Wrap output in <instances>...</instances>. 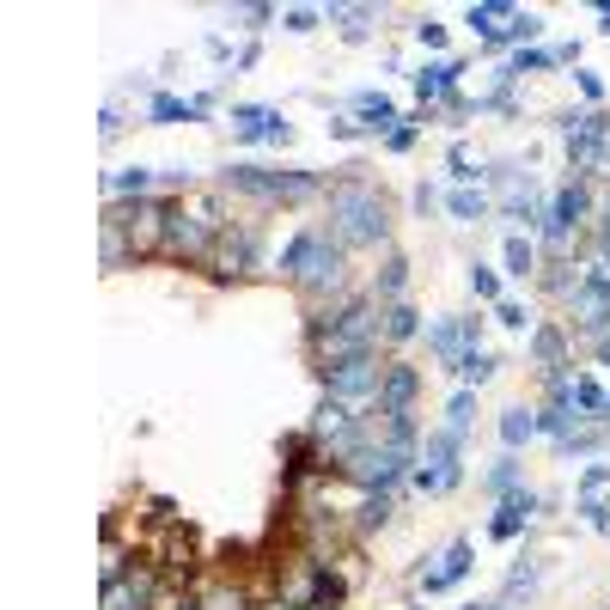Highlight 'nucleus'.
<instances>
[{
    "label": "nucleus",
    "mask_w": 610,
    "mask_h": 610,
    "mask_svg": "<svg viewBox=\"0 0 610 610\" xmlns=\"http://www.w3.org/2000/svg\"><path fill=\"white\" fill-rule=\"evenodd\" d=\"M324 208H330V227H324V232H330L342 251H366V244H385V232H391L385 196L361 178V171L335 178L330 190H324Z\"/></svg>",
    "instance_id": "nucleus-1"
},
{
    "label": "nucleus",
    "mask_w": 610,
    "mask_h": 610,
    "mask_svg": "<svg viewBox=\"0 0 610 610\" xmlns=\"http://www.w3.org/2000/svg\"><path fill=\"white\" fill-rule=\"evenodd\" d=\"M342 269H349V251H342L324 227L293 232L288 251H281V274H288L312 305H324V293H330V300L342 293Z\"/></svg>",
    "instance_id": "nucleus-2"
},
{
    "label": "nucleus",
    "mask_w": 610,
    "mask_h": 610,
    "mask_svg": "<svg viewBox=\"0 0 610 610\" xmlns=\"http://www.w3.org/2000/svg\"><path fill=\"white\" fill-rule=\"evenodd\" d=\"M227 227H232L227 202L213 196V190H183V196H171V257L208 263Z\"/></svg>",
    "instance_id": "nucleus-3"
},
{
    "label": "nucleus",
    "mask_w": 610,
    "mask_h": 610,
    "mask_svg": "<svg viewBox=\"0 0 610 610\" xmlns=\"http://www.w3.org/2000/svg\"><path fill=\"white\" fill-rule=\"evenodd\" d=\"M105 227H117L122 244H129L135 257H159V251H171V202L166 196L110 202V208H105Z\"/></svg>",
    "instance_id": "nucleus-4"
},
{
    "label": "nucleus",
    "mask_w": 610,
    "mask_h": 610,
    "mask_svg": "<svg viewBox=\"0 0 610 610\" xmlns=\"http://www.w3.org/2000/svg\"><path fill=\"white\" fill-rule=\"evenodd\" d=\"M227 183L239 190V196H257V202H318L330 183L318 178V171H305V166H293V171H263V166H232L227 171Z\"/></svg>",
    "instance_id": "nucleus-5"
},
{
    "label": "nucleus",
    "mask_w": 610,
    "mask_h": 610,
    "mask_svg": "<svg viewBox=\"0 0 610 610\" xmlns=\"http://www.w3.org/2000/svg\"><path fill=\"white\" fill-rule=\"evenodd\" d=\"M379 379H385L379 354H342V361L324 366V396H342L349 410H379Z\"/></svg>",
    "instance_id": "nucleus-6"
},
{
    "label": "nucleus",
    "mask_w": 610,
    "mask_h": 610,
    "mask_svg": "<svg viewBox=\"0 0 610 610\" xmlns=\"http://www.w3.org/2000/svg\"><path fill=\"white\" fill-rule=\"evenodd\" d=\"M457 452H464V440L457 434H446V427H434L422 440V457H415V488L422 495H446V488L464 483V464H457Z\"/></svg>",
    "instance_id": "nucleus-7"
},
{
    "label": "nucleus",
    "mask_w": 610,
    "mask_h": 610,
    "mask_svg": "<svg viewBox=\"0 0 610 610\" xmlns=\"http://www.w3.org/2000/svg\"><path fill=\"white\" fill-rule=\"evenodd\" d=\"M562 129H568V159H574V171L593 178L605 147H610V117L605 110H574V117H562Z\"/></svg>",
    "instance_id": "nucleus-8"
},
{
    "label": "nucleus",
    "mask_w": 610,
    "mask_h": 610,
    "mask_svg": "<svg viewBox=\"0 0 610 610\" xmlns=\"http://www.w3.org/2000/svg\"><path fill=\"white\" fill-rule=\"evenodd\" d=\"M568 305H574V318H580V330H605L610 324V263H586V269H580V288L568 293Z\"/></svg>",
    "instance_id": "nucleus-9"
},
{
    "label": "nucleus",
    "mask_w": 610,
    "mask_h": 610,
    "mask_svg": "<svg viewBox=\"0 0 610 610\" xmlns=\"http://www.w3.org/2000/svg\"><path fill=\"white\" fill-rule=\"evenodd\" d=\"M586 213H593V196H586V183H580V178L568 183V190H556V196H549V220H544V244H549V251H568Z\"/></svg>",
    "instance_id": "nucleus-10"
},
{
    "label": "nucleus",
    "mask_w": 610,
    "mask_h": 610,
    "mask_svg": "<svg viewBox=\"0 0 610 610\" xmlns=\"http://www.w3.org/2000/svg\"><path fill=\"white\" fill-rule=\"evenodd\" d=\"M232 135L251 141V147H288L293 141V122L269 105H232Z\"/></svg>",
    "instance_id": "nucleus-11"
},
{
    "label": "nucleus",
    "mask_w": 610,
    "mask_h": 610,
    "mask_svg": "<svg viewBox=\"0 0 610 610\" xmlns=\"http://www.w3.org/2000/svg\"><path fill=\"white\" fill-rule=\"evenodd\" d=\"M251 263H257V227H251V220H232V227L220 232V244H213L208 269L213 274H244Z\"/></svg>",
    "instance_id": "nucleus-12"
},
{
    "label": "nucleus",
    "mask_w": 610,
    "mask_h": 610,
    "mask_svg": "<svg viewBox=\"0 0 610 610\" xmlns=\"http://www.w3.org/2000/svg\"><path fill=\"white\" fill-rule=\"evenodd\" d=\"M152 598H159L152 568H129V574L105 580V610H152Z\"/></svg>",
    "instance_id": "nucleus-13"
},
{
    "label": "nucleus",
    "mask_w": 610,
    "mask_h": 610,
    "mask_svg": "<svg viewBox=\"0 0 610 610\" xmlns=\"http://www.w3.org/2000/svg\"><path fill=\"white\" fill-rule=\"evenodd\" d=\"M476 330H483V318H440V324H427V349L440 354L446 366H457L476 349Z\"/></svg>",
    "instance_id": "nucleus-14"
},
{
    "label": "nucleus",
    "mask_w": 610,
    "mask_h": 610,
    "mask_svg": "<svg viewBox=\"0 0 610 610\" xmlns=\"http://www.w3.org/2000/svg\"><path fill=\"white\" fill-rule=\"evenodd\" d=\"M415 391H422V373H415L410 361H385V379H379V410H385V415L415 410Z\"/></svg>",
    "instance_id": "nucleus-15"
},
{
    "label": "nucleus",
    "mask_w": 610,
    "mask_h": 610,
    "mask_svg": "<svg viewBox=\"0 0 610 610\" xmlns=\"http://www.w3.org/2000/svg\"><path fill=\"white\" fill-rule=\"evenodd\" d=\"M532 513H537V495H532V488H513V495H501V501H495V518H488V537L513 544V537L532 525Z\"/></svg>",
    "instance_id": "nucleus-16"
},
{
    "label": "nucleus",
    "mask_w": 610,
    "mask_h": 610,
    "mask_svg": "<svg viewBox=\"0 0 610 610\" xmlns=\"http://www.w3.org/2000/svg\"><path fill=\"white\" fill-rule=\"evenodd\" d=\"M471 562H476V549L464 544V537H457V544H446L440 556H434V568L422 574V586H427V593H452L457 580L471 574Z\"/></svg>",
    "instance_id": "nucleus-17"
},
{
    "label": "nucleus",
    "mask_w": 610,
    "mask_h": 610,
    "mask_svg": "<svg viewBox=\"0 0 610 610\" xmlns=\"http://www.w3.org/2000/svg\"><path fill=\"white\" fill-rule=\"evenodd\" d=\"M457 74H464V61H452V56L427 61L422 74H415V98H422V105H446V98H457Z\"/></svg>",
    "instance_id": "nucleus-18"
},
{
    "label": "nucleus",
    "mask_w": 610,
    "mask_h": 610,
    "mask_svg": "<svg viewBox=\"0 0 610 610\" xmlns=\"http://www.w3.org/2000/svg\"><path fill=\"white\" fill-rule=\"evenodd\" d=\"M349 117L361 122V129H373V135H391L396 122H403L385 91H354V98H349Z\"/></svg>",
    "instance_id": "nucleus-19"
},
{
    "label": "nucleus",
    "mask_w": 610,
    "mask_h": 610,
    "mask_svg": "<svg viewBox=\"0 0 610 610\" xmlns=\"http://www.w3.org/2000/svg\"><path fill=\"white\" fill-rule=\"evenodd\" d=\"M208 110H213V91H202V98H178V91H152L147 117H152V122H196V117H208Z\"/></svg>",
    "instance_id": "nucleus-20"
},
{
    "label": "nucleus",
    "mask_w": 610,
    "mask_h": 610,
    "mask_svg": "<svg viewBox=\"0 0 610 610\" xmlns=\"http://www.w3.org/2000/svg\"><path fill=\"white\" fill-rule=\"evenodd\" d=\"M152 183H159V178H152L147 166H129V171H110V178H105V196L110 202H147Z\"/></svg>",
    "instance_id": "nucleus-21"
},
{
    "label": "nucleus",
    "mask_w": 610,
    "mask_h": 610,
    "mask_svg": "<svg viewBox=\"0 0 610 610\" xmlns=\"http://www.w3.org/2000/svg\"><path fill=\"white\" fill-rule=\"evenodd\" d=\"M464 19H471V30H483L488 44H501V37H507V25L518 19V7H507V0H483V7H471Z\"/></svg>",
    "instance_id": "nucleus-22"
},
{
    "label": "nucleus",
    "mask_w": 610,
    "mask_h": 610,
    "mask_svg": "<svg viewBox=\"0 0 610 610\" xmlns=\"http://www.w3.org/2000/svg\"><path fill=\"white\" fill-rule=\"evenodd\" d=\"M415 335H422V312L410 300L385 305V342H415Z\"/></svg>",
    "instance_id": "nucleus-23"
},
{
    "label": "nucleus",
    "mask_w": 610,
    "mask_h": 610,
    "mask_svg": "<svg viewBox=\"0 0 610 610\" xmlns=\"http://www.w3.org/2000/svg\"><path fill=\"white\" fill-rule=\"evenodd\" d=\"M403 288H410V263H403V257H385L379 281H373V300H379V305H396V300H403Z\"/></svg>",
    "instance_id": "nucleus-24"
},
{
    "label": "nucleus",
    "mask_w": 610,
    "mask_h": 610,
    "mask_svg": "<svg viewBox=\"0 0 610 610\" xmlns=\"http://www.w3.org/2000/svg\"><path fill=\"white\" fill-rule=\"evenodd\" d=\"M532 361L544 366L549 379H562V373H568V366H562V330H537L532 335Z\"/></svg>",
    "instance_id": "nucleus-25"
},
{
    "label": "nucleus",
    "mask_w": 610,
    "mask_h": 610,
    "mask_svg": "<svg viewBox=\"0 0 610 610\" xmlns=\"http://www.w3.org/2000/svg\"><path fill=\"white\" fill-rule=\"evenodd\" d=\"M495 366H501V361H495V354H488V349H471V354H464V361L452 366V373H457V379H464V391H476V385H488V379H495Z\"/></svg>",
    "instance_id": "nucleus-26"
},
{
    "label": "nucleus",
    "mask_w": 610,
    "mask_h": 610,
    "mask_svg": "<svg viewBox=\"0 0 610 610\" xmlns=\"http://www.w3.org/2000/svg\"><path fill=\"white\" fill-rule=\"evenodd\" d=\"M501 263H507V274H518V281H525V274L537 269V244H532V239H518V232H513V239L501 244Z\"/></svg>",
    "instance_id": "nucleus-27"
},
{
    "label": "nucleus",
    "mask_w": 610,
    "mask_h": 610,
    "mask_svg": "<svg viewBox=\"0 0 610 610\" xmlns=\"http://www.w3.org/2000/svg\"><path fill=\"white\" fill-rule=\"evenodd\" d=\"M501 440H507V452H518L525 440H537V415L532 410H507L501 415Z\"/></svg>",
    "instance_id": "nucleus-28"
},
{
    "label": "nucleus",
    "mask_w": 610,
    "mask_h": 610,
    "mask_svg": "<svg viewBox=\"0 0 610 610\" xmlns=\"http://www.w3.org/2000/svg\"><path fill=\"white\" fill-rule=\"evenodd\" d=\"M446 213H452V220H483V213H488V196L464 183V190H452V196H446Z\"/></svg>",
    "instance_id": "nucleus-29"
},
{
    "label": "nucleus",
    "mask_w": 610,
    "mask_h": 610,
    "mask_svg": "<svg viewBox=\"0 0 610 610\" xmlns=\"http://www.w3.org/2000/svg\"><path fill=\"white\" fill-rule=\"evenodd\" d=\"M483 488H488V495H495V501H501V495H513V488H518V457H513V452H507V457H501V464H488Z\"/></svg>",
    "instance_id": "nucleus-30"
},
{
    "label": "nucleus",
    "mask_w": 610,
    "mask_h": 610,
    "mask_svg": "<svg viewBox=\"0 0 610 610\" xmlns=\"http://www.w3.org/2000/svg\"><path fill=\"white\" fill-rule=\"evenodd\" d=\"M471 415H476V391H457L452 403H446V434L464 440V434H471Z\"/></svg>",
    "instance_id": "nucleus-31"
},
{
    "label": "nucleus",
    "mask_w": 610,
    "mask_h": 610,
    "mask_svg": "<svg viewBox=\"0 0 610 610\" xmlns=\"http://www.w3.org/2000/svg\"><path fill=\"white\" fill-rule=\"evenodd\" d=\"M544 68H562V56H556V49H518L513 56V80L518 74H544Z\"/></svg>",
    "instance_id": "nucleus-32"
},
{
    "label": "nucleus",
    "mask_w": 610,
    "mask_h": 610,
    "mask_svg": "<svg viewBox=\"0 0 610 610\" xmlns=\"http://www.w3.org/2000/svg\"><path fill=\"white\" fill-rule=\"evenodd\" d=\"M385 518H391V495H366V507H361L354 525H361V532H379Z\"/></svg>",
    "instance_id": "nucleus-33"
},
{
    "label": "nucleus",
    "mask_w": 610,
    "mask_h": 610,
    "mask_svg": "<svg viewBox=\"0 0 610 610\" xmlns=\"http://www.w3.org/2000/svg\"><path fill=\"white\" fill-rule=\"evenodd\" d=\"M471 293H476V300H495V305L507 300V293H501V274H495V269H483V263L471 269Z\"/></svg>",
    "instance_id": "nucleus-34"
},
{
    "label": "nucleus",
    "mask_w": 610,
    "mask_h": 610,
    "mask_svg": "<svg viewBox=\"0 0 610 610\" xmlns=\"http://www.w3.org/2000/svg\"><path fill=\"white\" fill-rule=\"evenodd\" d=\"M324 19H330V13H318V7H288V13H281V25H288V30H318Z\"/></svg>",
    "instance_id": "nucleus-35"
},
{
    "label": "nucleus",
    "mask_w": 610,
    "mask_h": 610,
    "mask_svg": "<svg viewBox=\"0 0 610 610\" xmlns=\"http://www.w3.org/2000/svg\"><path fill=\"white\" fill-rule=\"evenodd\" d=\"M537 30H544V19H537V13H518L513 25H507V37H501V44H532Z\"/></svg>",
    "instance_id": "nucleus-36"
},
{
    "label": "nucleus",
    "mask_w": 610,
    "mask_h": 610,
    "mask_svg": "<svg viewBox=\"0 0 610 610\" xmlns=\"http://www.w3.org/2000/svg\"><path fill=\"white\" fill-rule=\"evenodd\" d=\"M532 586H537V568H532V562H525V568H513V574H507L501 605H513V598H518V593H532Z\"/></svg>",
    "instance_id": "nucleus-37"
},
{
    "label": "nucleus",
    "mask_w": 610,
    "mask_h": 610,
    "mask_svg": "<svg viewBox=\"0 0 610 610\" xmlns=\"http://www.w3.org/2000/svg\"><path fill=\"white\" fill-rule=\"evenodd\" d=\"M330 19H342V30H349V37H361L366 19H373V7H330Z\"/></svg>",
    "instance_id": "nucleus-38"
},
{
    "label": "nucleus",
    "mask_w": 610,
    "mask_h": 610,
    "mask_svg": "<svg viewBox=\"0 0 610 610\" xmlns=\"http://www.w3.org/2000/svg\"><path fill=\"white\" fill-rule=\"evenodd\" d=\"M415 135H422V129H415V122L403 117V122L391 129V135H385V147H391V152H410V147H415Z\"/></svg>",
    "instance_id": "nucleus-39"
},
{
    "label": "nucleus",
    "mask_w": 610,
    "mask_h": 610,
    "mask_svg": "<svg viewBox=\"0 0 610 610\" xmlns=\"http://www.w3.org/2000/svg\"><path fill=\"white\" fill-rule=\"evenodd\" d=\"M446 166H452L457 190H464V183H471V178H476V166H471V152H464V147H452V152H446Z\"/></svg>",
    "instance_id": "nucleus-40"
},
{
    "label": "nucleus",
    "mask_w": 610,
    "mask_h": 610,
    "mask_svg": "<svg viewBox=\"0 0 610 610\" xmlns=\"http://www.w3.org/2000/svg\"><path fill=\"white\" fill-rule=\"evenodd\" d=\"M495 318H501L507 330H525V324H532V318H525V305H518V300H501V305H495Z\"/></svg>",
    "instance_id": "nucleus-41"
},
{
    "label": "nucleus",
    "mask_w": 610,
    "mask_h": 610,
    "mask_svg": "<svg viewBox=\"0 0 610 610\" xmlns=\"http://www.w3.org/2000/svg\"><path fill=\"white\" fill-rule=\"evenodd\" d=\"M232 19H239L244 30H257V25H269V19H274V7H232Z\"/></svg>",
    "instance_id": "nucleus-42"
},
{
    "label": "nucleus",
    "mask_w": 610,
    "mask_h": 610,
    "mask_svg": "<svg viewBox=\"0 0 610 610\" xmlns=\"http://www.w3.org/2000/svg\"><path fill=\"white\" fill-rule=\"evenodd\" d=\"M415 37H422V49H446V25H434V19L415 25Z\"/></svg>",
    "instance_id": "nucleus-43"
},
{
    "label": "nucleus",
    "mask_w": 610,
    "mask_h": 610,
    "mask_svg": "<svg viewBox=\"0 0 610 610\" xmlns=\"http://www.w3.org/2000/svg\"><path fill=\"white\" fill-rule=\"evenodd\" d=\"M202 610H251V605H244V593H213Z\"/></svg>",
    "instance_id": "nucleus-44"
},
{
    "label": "nucleus",
    "mask_w": 610,
    "mask_h": 610,
    "mask_svg": "<svg viewBox=\"0 0 610 610\" xmlns=\"http://www.w3.org/2000/svg\"><path fill=\"white\" fill-rule=\"evenodd\" d=\"M574 80H580V91H586V98H593V110L605 105V80H598V74H574Z\"/></svg>",
    "instance_id": "nucleus-45"
},
{
    "label": "nucleus",
    "mask_w": 610,
    "mask_h": 610,
    "mask_svg": "<svg viewBox=\"0 0 610 610\" xmlns=\"http://www.w3.org/2000/svg\"><path fill=\"white\" fill-rule=\"evenodd\" d=\"M440 202H446V196L434 190V183H422V190H415V208H422V213H427V208H440Z\"/></svg>",
    "instance_id": "nucleus-46"
},
{
    "label": "nucleus",
    "mask_w": 610,
    "mask_h": 610,
    "mask_svg": "<svg viewBox=\"0 0 610 610\" xmlns=\"http://www.w3.org/2000/svg\"><path fill=\"white\" fill-rule=\"evenodd\" d=\"M598 263H610V202H605V227H598Z\"/></svg>",
    "instance_id": "nucleus-47"
},
{
    "label": "nucleus",
    "mask_w": 610,
    "mask_h": 610,
    "mask_svg": "<svg viewBox=\"0 0 610 610\" xmlns=\"http://www.w3.org/2000/svg\"><path fill=\"white\" fill-rule=\"evenodd\" d=\"M593 349H598V361H605V366H610V324H605V330H598V335H593Z\"/></svg>",
    "instance_id": "nucleus-48"
},
{
    "label": "nucleus",
    "mask_w": 610,
    "mask_h": 610,
    "mask_svg": "<svg viewBox=\"0 0 610 610\" xmlns=\"http://www.w3.org/2000/svg\"><path fill=\"white\" fill-rule=\"evenodd\" d=\"M598 30H610V0H598Z\"/></svg>",
    "instance_id": "nucleus-49"
},
{
    "label": "nucleus",
    "mask_w": 610,
    "mask_h": 610,
    "mask_svg": "<svg viewBox=\"0 0 610 610\" xmlns=\"http://www.w3.org/2000/svg\"><path fill=\"white\" fill-rule=\"evenodd\" d=\"M257 610H305V605H281V598H274V605H257Z\"/></svg>",
    "instance_id": "nucleus-50"
},
{
    "label": "nucleus",
    "mask_w": 610,
    "mask_h": 610,
    "mask_svg": "<svg viewBox=\"0 0 610 610\" xmlns=\"http://www.w3.org/2000/svg\"><path fill=\"white\" fill-rule=\"evenodd\" d=\"M598 422H605V427H610V396H605V415H598Z\"/></svg>",
    "instance_id": "nucleus-51"
},
{
    "label": "nucleus",
    "mask_w": 610,
    "mask_h": 610,
    "mask_svg": "<svg viewBox=\"0 0 610 610\" xmlns=\"http://www.w3.org/2000/svg\"><path fill=\"white\" fill-rule=\"evenodd\" d=\"M476 610H507V605H501V598H495V605H476Z\"/></svg>",
    "instance_id": "nucleus-52"
}]
</instances>
